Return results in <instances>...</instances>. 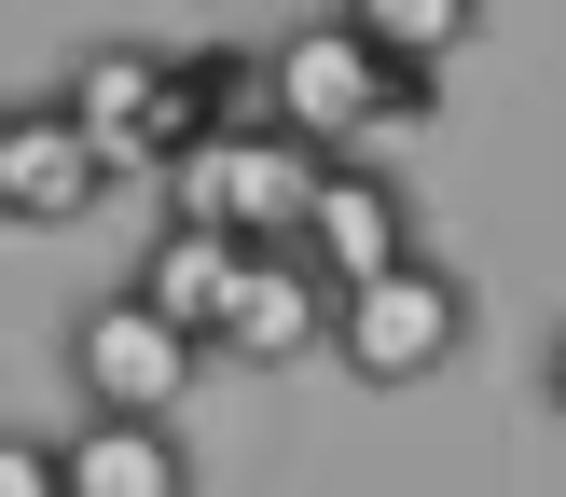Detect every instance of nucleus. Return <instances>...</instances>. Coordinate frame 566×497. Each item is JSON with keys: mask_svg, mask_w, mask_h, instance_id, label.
<instances>
[{"mask_svg": "<svg viewBox=\"0 0 566 497\" xmlns=\"http://www.w3.org/2000/svg\"><path fill=\"white\" fill-rule=\"evenodd\" d=\"M470 331H484V290L415 235L401 263H374V276L332 290V373H359V387H429V373L470 359Z\"/></svg>", "mask_w": 566, "mask_h": 497, "instance_id": "obj_1", "label": "nucleus"}, {"mask_svg": "<svg viewBox=\"0 0 566 497\" xmlns=\"http://www.w3.org/2000/svg\"><path fill=\"white\" fill-rule=\"evenodd\" d=\"M70 387L83 401H125V414H180L193 401V373H208V331H180L153 290H97V304H70Z\"/></svg>", "mask_w": 566, "mask_h": 497, "instance_id": "obj_2", "label": "nucleus"}, {"mask_svg": "<svg viewBox=\"0 0 566 497\" xmlns=\"http://www.w3.org/2000/svg\"><path fill=\"white\" fill-rule=\"evenodd\" d=\"M304 180H318V138H291L263 110V125H221L193 166H166V208H208L221 235H291V221H304Z\"/></svg>", "mask_w": 566, "mask_h": 497, "instance_id": "obj_3", "label": "nucleus"}, {"mask_svg": "<svg viewBox=\"0 0 566 497\" xmlns=\"http://www.w3.org/2000/svg\"><path fill=\"white\" fill-rule=\"evenodd\" d=\"M208 359H235V373H304V359H332V276L304 235H263L235 276V304H221Z\"/></svg>", "mask_w": 566, "mask_h": 497, "instance_id": "obj_4", "label": "nucleus"}, {"mask_svg": "<svg viewBox=\"0 0 566 497\" xmlns=\"http://www.w3.org/2000/svg\"><path fill=\"white\" fill-rule=\"evenodd\" d=\"M374 83H387V55L359 42L346 14H304L291 42L263 55L276 125H291V138H318V152H359V138H374Z\"/></svg>", "mask_w": 566, "mask_h": 497, "instance_id": "obj_5", "label": "nucleus"}, {"mask_svg": "<svg viewBox=\"0 0 566 497\" xmlns=\"http://www.w3.org/2000/svg\"><path fill=\"white\" fill-rule=\"evenodd\" d=\"M304 248H318V276L346 290V276H374V263H401L429 221H415V180L387 152H318V180H304V221H291Z\"/></svg>", "mask_w": 566, "mask_h": 497, "instance_id": "obj_6", "label": "nucleus"}, {"mask_svg": "<svg viewBox=\"0 0 566 497\" xmlns=\"http://www.w3.org/2000/svg\"><path fill=\"white\" fill-rule=\"evenodd\" d=\"M111 180H125V152H111L97 125H83L70 97H14V221L28 235H70V221L111 208Z\"/></svg>", "mask_w": 566, "mask_h": 497, "instance_id": "obj_7", "label": "nucleus"}, {"mask_svg": "<svg viewBox=\"0 0 566 497\" xmlns=\"http://www.w3.org/2000/svg\"><path fill=\"white\" fill-rule=\"evenodd\" d=\"M263 55H235V42H193V55H166V83H153V125H138V180H166V166H193L221 125H263Z\"/></svg>", "mask_w": 566, "mask_h": 497, "instance_id": "obj_8", "label": "nucleus"}, {"mask_svg": "<svg viewBox=\"0 0 566 497\" xmlns=\"http://www.w3.org/2000/svg\"><path fill=\"white\" fill-rule=\"evenodd\" d=\"M55 469H70V497H193L208 484L180 414H125V401H83V429H55Z\"/></svg>", "mask_w": 566, "mask_h": 497, "instance_id": "obj_9", "label": "nucleus"}, {"mask_svg": "<svg viewBox=\"0 0 566 497\" xmlns=\"http://www.w3.org/2000/svg\"><path fill=\"white\" fill-rule=\"evenodd\" d=\"M249 248L263 235H221L208 208H166L153 235H138V263H125V290H153L180 331H221V304H235V276H249Z\"/></svg>", "mask_w": 566, "mask_h": 497, "instance_id": "obj_10", "label": "nucleus"}, {"mask_svg": "<svg viewBox=\"0 0 566 497\" xmlns=\"http://www.w3.org/2000/svg\"><path fill=\"white\" fill-rule=\"evenodd\" d=\"M153 83H166V55H138V42H83V55H70V83H55V97H70L83 125L125 152V180H138V125H153Z\"/></svg>", "mask_w": 566, "mask_h": 497, "instance_id": "obj_11", "label": "nucleus"}, {"mask_svg": "<svg viewBox=\"0 0 566 497\" xmlns=\"http://www.w3.org/2000/svg\"><path fill=\"white\" fill-rule=\"evenodd\" d=\"M332 14H346L374 55H442V70H457V42L484 28V0H332Z\"/></svg>", "mask_w": 566, "mask_h": 497, "instance_id": "obj_12", "label": "nucleus"}, {"mask_svg": "<svg viewBox=\"0 0 566 497\" xmlns=\"http://www.w3.org/2000/svg\"><path fill=\"white\" fill-rule=\"evenodd\" d=\"M0 497H70V469H55V429H0Z\"/></svg>", "mask_w": 566, "mask_h": 497, "instance_id": "obj_13", "label": "nucleus"}, {"mask_svg": "<svg viewBox=\"0 0 566 497\" xmlns=\"http://www.w3.org/2000/svg\"><path fill=\"white\" fill-rule=\"evenodd\" d=\"M539 414L566 429V318H553V346H539Z\"/></svg>", "mask_w": 566, "mask_h": 497, "instance_id": "obj_14", "label": "nucleus"}, {"mask_svg": "<svg viewBox=\"0 0 566 497\" xmlns=\"http://www.w3.org/2000/svg\"><path fill=\"white\" fill-rule=\"evenodd\" d=\"M0 221H14V97H0Z\"/></svg>", "mask_w": 566, "mask_h": 497, "instance_id": "obj_15", "label": "nucleus"}]
</instances>
